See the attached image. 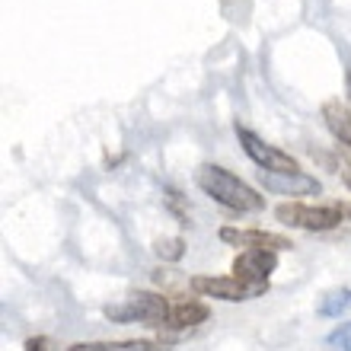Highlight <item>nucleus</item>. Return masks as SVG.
Listing matches in <instances>:
<instances>
[{
  "instance_id": "nucleus-1",
  "label": "nucleus",
  "mask_w": 351,
  "mask_h": 351,
  "mask_svg": "<svg viewBox=\"0 0 351 351\" xmlns=\"http://www.w3.org/2000/svg\"><path fill=\"white\" fill-rule=\"evenodd\" d=\"M195 185L202 189L211 202L233 214H259L265 211V195L259 189H252L246 179H240L230 169L217 167V163H204L195 169Z\"/></svg>"
},
{
  "instance_id": "nucleus-2",
  "label": "nucleus",
  "mask_w": 351,
  "mask_h": 351,
  "mask_svg": "<svg viewBox=\"0 0 351 351\" xmlns=\"http://www.w3.org/2000/svg\"><path fill=\"white\" fill-rule=\"evenodd\" d=\"M169 300L167 294H157V291H138V294H128L119 304H106L102 306V316L109 323L119 326H150V329H163L169 316Z\"/></svg>"
},
{
  "instance_id": "nucleus-3",
  "label": "nucleus",
  "mask_w": 351,
  "mask_h": 351,
  "mask_svg": "<svg viewBox=\"0 0 351 351\" xmlns=\"http://www.w3.org/2000/svg\"><path fill=\"white\" fill-rule=\"evenodd\" d=\"M275 217L285 227L306 233H329L345 223V204L326 202V204H306V202H281L275 204Z\"/></svg>"
},
{
  "instance_id": "nucleus-4",
  "label": "nucleus",
  "mask_w": 351,
  "mask_h": 351,
  "mask_svg": "<svg viewBox=\"0 0 351 351\" xmlns=\"http://www.w3.org/2000/svg\"><path fill=\"white\" fill-rule=\"evenodd\" d=\"M189 287L198 297H214V300H227V304H246V300L268 294V285H252L237 275H192Z\"/></svg>"
},
{
  "instance_id": "nucleus-5",
  "label": "nucleus",
  "mask_w": 351,
  "mask_h": 351,
  "mask_svg": "<svg viewBox=\"0 0 351 351\" xmlns=\"http://www.w3.org/2000/svg\"><path fill=\"white\" fill-rule=\"evenodd\" d=\"M237 141H240L243 154L256 163L259 169H265V173H297V160L287 154V150L275 147V144H265V141L256 134V131H250L246 125H237Z\"/></svg>"
},
{
  "instance_id": "nucleus-6",
  "label": "nucleus",
  "mask_w": 351,
  "mask_h": 351,
  "mask_svg": "<svg viewBox=\"0 0 351 351\" xmlns=\"http://www.w3.org/2000/svg\"><path fill=\"white\" fill-rule=\"evenodd\" d=\"M259 185L262 192L268 195H281L287 202H300V198H310V195H323V182L316 176L297 169V173H265L259 169Z\"/></svg>"
},
{
  "instance_id": "nucleus-7",
  "label": "nucleus",
  "mask_w": 351,
  "mask_h": 351,
  "mask_svg": "<svg viewBox=\"0 0 351 351\" xmlns=\"http://www.w3.org/2000/svg\"><path fill=\"white\" fill-rule=\"evenodd\" d=\"M217 237H221L227 246H237V250H271V252L294 250V240H291V237L275 233V230H259V227H221Z\"/></svg>"
},
{
  "instance_id": "nucleus-8",
  "label": "nucleus",
  "mask_w": 351,
  "mask_h": 351,
  "mask_svg": "<svg viewBox=\"0 0 351 351\" xmlns=\"http://www.w3.org/2000/svg\"><path fill=\"white\" fill-rule=\"evenodd\" d=\"M278 268V252L271 250H240L233 259V275L252 285H268L271 271Z\"/></svg>"
},
{
  "instance_id": "nucleus-9",
  "label": "nucleus",
  "mask_w": 351,
  "mask_h": 351,
  "mask_svg": "<svg viewBox=\"0 0 351 351\" xmlns=\"http://www.w3.org/2000/svg\"><path fill=\"white\" fill-rule=\"evenodd\" d=\"M211 319V306L198 300V297H185L179 304L169 306V316H167V326L169 332H182V329H195V326H202Z\"/></svg>"
},
{
  "instance_id": "nucleus-10",
  "label": "nucleus",
  "mask_w": 351,
  "mask_h": 351,
  "mask_svg": "<svg viewBox=\"0 0 351 351\" xmlns=\"http://www.w3.org/2000/svg\"><path fill=\"white\" fill-rule=\"evenodd\" d=\"M319 115H323L329 134H332L342 147L351 150V109L348 106H345L342 99H326L323 109H319Z\"/></svg>"
},
{
  "instance_id": "nucleus-11",
  "label": "nucleus",
  "mask_w": 351,
  "mask_h": 351,
  "mask_svg": "<svg viewBox=\"0 0 351 351\" xmlns=\"http://www.w3.org/2000/svg\"><path fill=\"white\" fill-rule=\"evenodd\" d=\"M64 351H169L160 339H115V342H74Z\"/></svg>"
},
{
  "instance_id": "nucleus-12",
  "label": "nucleus",
  "mask_w": 351,
  "mask_h": 351,
  "mask_svg": "<svg viewBox=\"0 0 351 351\" xmlns=\"http://www.w3.org/2000/svg\"><path fill=\"white\" fill-rule=\"evenodd\" d=\"M351 306V287H335L329 294L319 297V304H316V313L326 316V319H339Z\"/></svg>"
},
{
  "instance_id": "nucleus-13",
  "label": "nucleus",
  "mask_w": 351,
  "mask_h": 351,
  "mask_svg": "<svg viewBox=\"0 0 351 351\" xmlns=\"http://www.w3.org/2000/svg\"><path fill=\"white\" fill-rule=\"evenodd\" d=\"M154 256H157L163 265H169V262H182L185 240L182 237H160V240H154Z\"/></svg>"
},
{
  "instance_id": "nucleus-14",
  "label": "nucleus",
  "mask_w": 351,
  "mask_h": 351,
  "mask_svg": "<svg viewBox=\"0 0 351 351\" xmlns=\"http://www.w3.org/2000/svg\"><path fill=\"white\" fill-rule=\"evenodd\" d=\"M326 345H329L332 351H351V319L326 335Z\"/></svg>"
},
{
  "instance_id": "nucleus-15",
  "label": "nucleus",
  "mask_w": 351,
  "mask_h": 351,
  "mask_svg": "<svg viewBox=\"0 0 351 351\" xmlns=\"http://www.w3.org/2000/svg\"><path fill=\"white\" fill-rule=\"evenodd\" d=\"M23 348L26 351H55V339H48V335H36V339H26Z\"/></svg>"
},
{
  "instance_id": "nucleus-16",
  "label": "nucleus",
  "mask_w": 351,
  "mask_h": 351,
  "mask_svg": "<svg viewBox=\"0 0 351 351\" xmlns=\"http://www.w3.org/2000/svg\"><path fill=\"white\" fill-rule=\"evenodd\" d=\"M339 176H342V182L348 185V192H351V163H348V160H345L342 167H339Z\"/></svg>"
},
{
  "instance_id": "nucleus-17",
  "label": "nucleus",
  "mask_w": 351,
  "mask_h": 351,
  "mask_svg": "<svg viewBox=\"0 0 351 351\" xmlns=\"http://www.w3.org/2000/svg\"><path fill=\"white\" fill-rule=\"evenodd\" d=\"M345 96H348V109H351V71L345 74Z\"/></svg>"
},
{
  "instance_id": "nucleus-18",
  "label": "nucleus",
  "mask_w": 351,
  "mask_h": 351,
  "mask_svg": "<svg viewBox=\"0 0 351 351\" xmlns=\"http://www.w3.org/2000/svg\"><path fill=\"white\" fill-rule=\"evenodd\" d=\"M345 204V221H351V202H342Z\"/></svg>"
}]
</instances>
